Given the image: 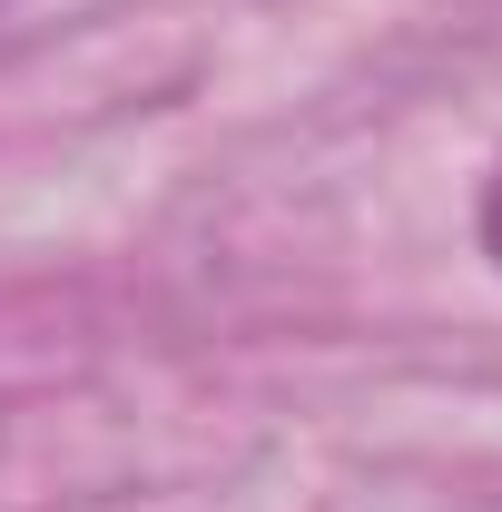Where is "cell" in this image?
<instances>
[{"label":"cell","mask_w":502,"mask_h":512,"mask_svg":"<svg viewBox=\"0 0 502 512\" xmlns=\"http://www.w3.org/2000/svg\"><path fill=\"white\" fill-rule=\"evenodd\" d=\"M473 227H483V256L502 266V158H493V178H483V217Z\"/></svg>","instance_id":"1"}]
</instances>
